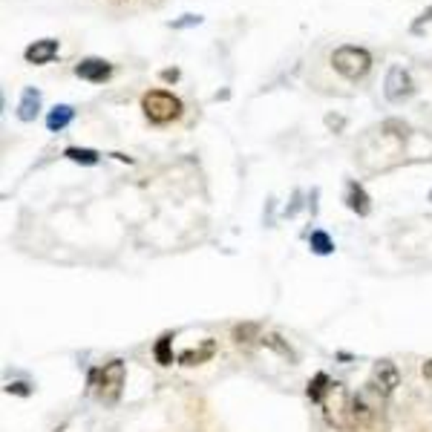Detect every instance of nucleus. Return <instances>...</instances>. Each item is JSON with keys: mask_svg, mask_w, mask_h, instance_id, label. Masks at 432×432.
Masks as SVG:
<instances>
[{"mask_svg": "<svg viewBox=\"0 0 432 432\" xmlns=\"http://www.w3.org/2000/svg\"><path fill=\"white\" fill-rule=\"evenodd\" d=\"M320 410L329 426L334 429H349L352 426V395L340 380H331L326 395L320 398Z\"/></svg>", "mask_w": 432, "mask_h": 432, "instance_id": "1", "label": "nucleus"}, {"mask_svg": "<svg viewBox=\"0 0 432 432\" xmlns=\"http://www.w3.org/2000/svg\"><path fill=\"white\" fill-rule=\"evenodd\" d=\"M124 377H127V366L122 363V360H110V363H104V369H99L92 375V387H95L99 401L107 403V406L118 403V398H122V392H124Z\"/></svg>", "mask_w": 432, "mask_h": 432, "instance_id": "2", "label": "nucleus"}, {"mask_svg": "<svg viewBox=\"0 0 432 432\" xmlns=\"http://www.w3.org/2000/svg\"><path fill=\"white\" fill-rule=\"evenodd\" d=\"M141 110L150 124H167V122H173V118H179L182 101L167 89H150L141 95Z\"/></svg>", "mask_w": 432, "mask_h": 432, "instance_id": "3", "label": "nucleus"}, {"mask_svg": "<svg viewBox=\"0 0 432 432\" xmlns=\"http://www.w3.org/2000/svg\"><path fill=\"white\" fill-rule=\"evenodd\" d=\"M331 64L343 78L360 81L372 69V55L366 50H360V46H340V50H334Z\"/></svg>", "mask_w": 432, "mask_h": 432, "instance_id": "4", "label": "nucleus"}, {"mask_svg": "<svg viewBox=\"0 0 432 432\" xmlns=\"http://www.w3.org/2000/svg\"><path fill=\"white\" fill-rule=\"evenodd\" d=\"M84 3L101 9L110 17H133V15H141V12L159 9L164 0H84Z\"/></svg>", "mask_w": 432, "mask_h": 432, "instance_id": "5", "label": "nucleus"}, {"mask_svg": "<svg viewBox=\"0 0 432 432\" xmlns=\"http://www.w3.org/2000/svg\"><path fill=\"white\" fill-rule=\"evenodd\" d=\"M366 387H372L383 401L392 398L395 389L401 387V372H398V366L392 363V360H377V363L372 366V375H369Z\"/></svg>", "mask_w": 432, "mask_h": 432, "instance_id": "6", "label": "nucleus"}, {"mask_svg": "<svg viewBox=\"0 0 432 432\" xmlns=\"http://www.w3.org/2000/svg\"><path fill=\"white\" fill-rule=\"evenodd\" d=\"M380 395L369 387L366 392H360L357 398H352V426H369L377 418L380 410Z\"/></svg>", "mask_w": 432, "mask_h": 432, "instance_id": "7", "label": "nucleus"}, {"mask_svg": "<svg viewBox=\"0 0 432 432\" xmlns=\"http://www.w3.org/2000/svg\"><path fill=\"white\" fill-rule=\"evenodd\" d=\"M75 75L84 78V81H92V84H104L113 75V66L107 61H101V58H84L75 66Z\"/></svg>", "mask_w": 432, "mask_h": 432, "instance_id": "8", "label": "nucleus"}, {"mask_svg": "<svg viewBox=\"0 0 432 432\" xmlns=\"http://www.w3.org/2000/svg\"><path fill=\"white\" fill-rule=\"evenodd\" d=\"M346 205H349L357 216H369V210H372V202H369V196H366V190L360 187L357 182H349V190H346Z\"/></svg>", "mask_w": 432, "mask_h": 432, "instance_id": "9", "label": "nucleus"}, {"mask_svg": "<svg viewBox=\"0 0 432 432\" xmlns=\"http://www.w3.org/2000/svg\"><path fill=\"white\" fill-rule=\"evenodd\" d=\"M410 92V75L401 69V66H392L389 69V78H387V99L398 101L401 95Z\"/></svg>", "mask_w": 432, "mask_h": 432, "instance_id": "10", "label": "nucleus"}, {"mask_svg": "<svg viewBox=\"0 0 432 432\" xmlns=\"http://www.w3.org/2000/svg\"><path fill=\"white\" fill-rule=\"evenodd\" d=\"M58 52V41H35L29 50H27V61L29 64H46V61H52Z\"/></svg>", "mask_w": 432, "mask_h": 432, "instance_id": "11", "label": "nucleus"}, {"mask_svg": "<svg viewBox=\"0 0 432 432\" xmlns=\"http://www.w3.org/2000/svg\"><path fill=\"white\" fill-rule=\"evenodd\" d=\"M38 107H41V92L38 89H23L20 95V107H17V115L23 118V122H32V118L38 115Z\"/></svg>", "mask_w": 432, "mask_h": 432, "instance_id": "12", "label": "nucleus"}, {"mask_svg": "<svg viewBox=\"0 0 432 432\" xmlns=\"http://www.w3.org/2000/svg\"><path fill=\"white\" fill-rule=\"evenodd\" d=\"M213 352H216L213 340H205L202 349H187V352H182V354H179V363H182V366H196V363H202V360L213 357Z\"/></svg>", "mask_w": 432, "mask_h": 432, "instance_id": "13", "label": "nucleus"}, {"mask_svg": "<svg viewBox=\"0 0 432 432\" xmlns=\"http://www.w3.org/2000/svg\"><path fill=\"white\" fill-rule=\"evenodd\" d=\"M72 115H75V110L66 107V104H61V107H55L50 115H46V127H50L52 133H58V130H64V127L72 122Z\"/></svg>", "mask_w": 432, "mask_h": 432, "instance_id": "14", "label": "nucleus"}, {"mask_svg": "<svg viewBox=\"0 0 432 432\" xmlns=\"http://www.w3.org/2000/svg\"><path fill=\"white\" fill-rule=\"evenodd\" d=\"M329 383H331V377L326 375V372H317L315 377L308 380V389H305V395L315 401V403H320V398L326 395V389H329Z\"/></svg>", "mask_w": 432, "mask_h": 432, "instance_id": "15", "label": "nucleus"}, {"mask_svg": "<svg viewBox=\"0 0 432 432\" xmlns=\"http://www.w3.org/2000/svg\"><path fill=\"white\" fill-rule=\"evenodd\" d=\"M308 245H311V251L320 254V257H326V254H331V251H334L331 236H329V233H323V231H315V233H311V236H308Z\"/></svg>", "mask_w": 432, "mask_h": 432, "instance_id": "16", "label": "nucleus"}, {"mask_svg": "<svg viewBox=\"0 0 432 432\" xmlns=\"http://www.w3.org/2000/svg\"><path fill=\"white\" fill-rule=\"evenodd\" d=\"M171 343H173V338L171 334H161L159 338V343H156V349H153V354H156V360L161 366H171L173 363V352H171Z\"/></svg>", "mask_w": 432, "mask_h": 432, "instance_id": "17", "label": "nucleus"}, {"mask_svg": "<svg viewBox=\"0 0 432 432\" xmlns=\"http://www.w3.org/2000/svg\"><path fill=\"white\" fill-rule=\"evenodd\" d=\"M66 159L81 161V164H95V161H99V153L87 150V147H66Z\"/></svg>", "mask_w": 432, "mask_h": 432, "instance_id": "18", "label": "nucleus"}, {"mask_svg": "<svg viewBox=\"0 0 432 432\" xmlns=\"http://www.w3.org/2000/svg\"><path fill=\"white\" fill-rule=\"evenodd\" d=\"M6 392L12 395H29V387H27V383H9V387H6Z\"/></svg>", "mask_w": 432, "mask_h": 432, "instance_id": "19", "label": "nucleus"}, {"mask_svg": "<svg viewBox=\"0 0 432 432\" xmlns=\"http://www.w3.org/2000/svg\"><path fill=\"white\" fill-rule=\"evenodd\" d=\"M421 372H424V380H426V383H432V360H426Z\"/></svg>", "mask_w": 432, "mask_h": 432, "instance_id": "20", "label": "nucleus"}, {"mask_svg": "<svg viewBox=\"0 0 432 432\" xmlns=\"http://www.w3.org/2000/svg\"><path fill=\"white\" fill-rule=\"evenodd\" d=\"M429 199H432V194H429Z\"/></svg>", "mask_w": 432, "mask_h": 432, "instance_id": "21", "label": "nucleus"}]
</instances>
